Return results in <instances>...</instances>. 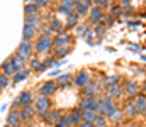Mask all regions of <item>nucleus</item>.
Masks as SVG:
<instances>
[{
  "label": "nucleus",
  "mask_w": 146,
  "mask_h": 127,
  "mask_svg": "<svg viewBox=\"0 0 146 127\" xmlns=\"http://www.w3.org/2000/svg\"><path fill=\"white\" fill-rule=\"evenodd\" d=\"M107 95H109L110 98H119V97L122 95V86H121V85H117V86H110Z\"/></svg>",
  "instance_id": "obj_20"
},
{
  "label": "nucleus",
  "mask_w": 146,
  "mask_h": 127,
  "mask_svg": "<svg viewBox=\"0 0 146 127\" xmlns=\"http://www.w3.org/2000/svg\"><path fill=\"white\" fill-rule=\"evenodd\" d=\"M7 122H9V127H17L19 122H21V114L19 112H10Z\"/></svg>",
  "instance_id": "obj_14"
},
{
  "label": "nucleus",
  "mask_w": 146,
  "mask_h": 127,
  "mask_svg": "<svg viewBox=\"0 0 146 127\" xmlns=\"http://www.w3.org/2000/svg\"><path fill=\"white\" fill-rule=\"evenodd\" d=\"M49 100L48 97H39L36 100V110L41 114V115H48V110H49Z\"/></svg>",
  "instance_id": "obj_2"
},
{
  "label": "nucleus",
  "mask_w": 146,
  "mask_h": 127,
  "mask_svg": "<svg viewBox=\"0 0 146 127\" xmlns=\"http://www.w3.org/2000/svg\"><path fill=\"white\" fill-rule=\"evenodd\" d=\"M87 29H88L87 26H78V27H76V34H80V36L85 34V36H87Z\"/></svg>",
  "instance_id": "obj_34"
},
{
  "label": "nucleus",
  "mask_w": 146,
  "mask_h": 127,
  "mask_svg": "<svg viewBox=\"0 0 146 127\" xmlns=\"http://www.w3.org/2000/svg\"><path fill=\"white\" fill-rule=\"evenodd\" d=\"M95 117H97L95 110H82V119H83V122L92 124V122L95 120Z\"/></svg>",
  "instance_id": "obj_15"
},
{
  "label": "nucleus",
  "mask_w": 146,
  "mask_h": 127,
  "mask_svg": "<svg viewBox=\"0 0 146 127\" xmlns=\"http://www.w3.org/2000/svg\"><path fill=\"white\" fill-rule=\"evenodd\" d=\"M73 9H75V2H72V0H66V2H63V5L60 7V12H61V14L70 15Z\"/></svg>",
  "instance_id": "obj_16"
},
{
  "label": "nucleus",
  "mask_w": 146,
  "mask_h": 127,
  "mask_svg": "<svg viewBox=\"0 0 146 127\" xmlns=\"http://www.w3.org/2000/svg\"><path fill=\"white\" fill-rule=\"evenodd\" d=\"M121 12H124L121 7H112V14H115V15H117V14H121Z\"/></svg>",
  "instance_id": "obj_39"
},
{
  "label": "nucleus",
  "mask_w": 146,
  "mask_h": 127,
  "mask_svg": "<svg viewBox=\"0 0 146 127\" xmlns=\"http://www.w3.org/2000/svg\"><path fill=\"white\" fill-rule=\"evenodd\" d=\"M97 91H99V85L95 83V82H88L83 86V93L87 97H97Z\"/></svg>",
  "instance_id": "obj_6"
},
{
  "label": "nucleus",
  "mask_w": 146,
  "mask_h": 127,
  "mask_svg": "<svg viewBox=\"0 0 146 127\" xmlns=\"http://www.w3.org/2000/svg\"><path fill=\"white\" fill-rule=\"evenodd\" d=\"M99 103H100V100L97 97H83L80 107H82V110H95Z\"/></svg>",
  "instance_id": "obj_1"
},
{
  "label": "nucleus",
  "mask_w": 146,
  "mask_h": 127,
  "mask_svg": "<svg viewBox=\"0 0 146 127\" xmlns=\"http://www.w3.org/2000/svg\"><path fill=\"white\" fill-rule=\"evenodd\" d=\"M122 117H124V110H119V109H117V110H115V114H114V115H112L110 119H112V120L115 122V126H117V124H121Z\"/></svg>",
  "instance_id": "obj_30"
},
{
  "label": "nucleus",
  "mask_w": 146,
  "mask_h": 127,
  "mask_svg": "<svg viewBox=\"0 0 146 127\" xmlns=\"http://www.w3.org/2000/svg\"><path fill=\"white\" fill-rule=\"evenodd\" d=\"M92 126L94 127H107V119L104 115H97L95 120L92 122Z\"/></svg>",
  "instance_id": "obj_24"
},
{
  "label": "nucleus",
  "mask_w": 146,
  "mask_h": 127,
  "mask_svg": "<svg viewBox=\"0 0 146 127\" xmlns=\"http://www.w3.org/2000/svg\"><path fill=\"white\" fill-rule=\"evenodd\" d=\"M83 122V119H82V110H75L72 112L70 115H68V124L70 126H80Z\"/></svg>",
  "instance_id": "obj_10"
},
{
  "label": "nucleus",
  "mask_w": 146,
  "mask_h": 127,
  "mask_svg": "<svg viewBox=\"0 0 146 127\" xmlns=\"http://www.w3.org/2000/svg\"><path fill=\"white\" fill-rule=\"evenodd\" d=\"M54 90H56V83H53V82H46V83L41 86V97H48V95H51Z\"/></svg>",
  "instance_id": "obj_13"
},
{
  "label": "nucleus",
  "mask_w": 146,
  "mask_h": 127,
  "mask_svg": "<svg viewBox=\"0 0 146 127\" xmlns=\"http://www.w3.org/2000/svg\"><path fill=\"white\" fill-rule=\"evenodd\" d=\"M126 127H138V126H134V124H129V126H126Z\"/></svg>",
  "instance_id": "obj_44"
},
{
  "label": "nucleus",
  "mask_w": 146,
  "mask_h": 127,
  "mask_svg": "<svg viewBox=\"0 0 146 127\" xmlns=\"http://www.w3.org/2000/svg\"><path fill=\"white\" fill-rule=\"evenodd\" d=\"M46 120H48V124H58L60 122V112L58 110H51L46 115Z\"/></svg>",
  "instance_id": "obj_18"
},
{
  "label": "nucleus",
  "mask_w": 146,
  "mask_h": 127,
  "mask_svg": "<svg viewBox=\"0 0 146 127\" xmlns=\"http://www.w3.org/2000/svg\"><path fill=\"white\" fill-rule=\"evenodd\" d=\"M114 127H126V126H122V124H117V126H114Z\"/></svg>",
  "instance_id": "obj_45"
},
{
  "label": "nucleus",
  "mask_w": 146,
  "mask_h": 127,
  "mask_svg": "<svg viewBox=\"0 0 146 127\" xmlns=\"http://www.w3.org/2000/svg\"><path fill=\"white\" fill-rule=\"evenodd\" d=\"M87 41H88V44H94V36L92 34H87Z\"/></svg>",
  "instance_id": "obj_41"
},
{
  "label": "nucleus",
  "mask_w": 146,
  "mask_h": 127,
  "mask_svg": "<svg viewBox=\"0 0 146 127\" xmlns=\"http://www.w3.org/2000/svg\"><path fill=\"white\" fill-rule=\"evenodd\" d=\"M33 115H34V110H33V107H24V109L21 110V117H22L24 120H29V119H33Z\"/></svg>",
  "instance_id": "obj_22"
},
{
  "label": "nucleus",
  "mask_w": 146,
  "mask_h": 127,
  "mask_svg": "<svg viewBox=\"0 0 146 127\" xmlns=\"http://www.w3.org/2000/svg\"><path fill=\"white\" fill-rule=\"evenodd\" d=\"M107 5V0H97V7L99 9H102V7H106Z\"/></svg>",
  "instance_id": "obj_38"
},
{
  "label": "nucleus",
  "mask_w": 146,
  "mask_h": 127,
  "mask_svg": "<svg viewBox=\"0 0 146 127\" xmlns=\"http://www.w3.org/2000/svg\"><path fill=\"white\" fill-rule=\"evenodd\" d=\"M51 46H53V41H51L49 38H44V36H42V38H41V39L37 41L36 49L39 51V53H44V51H48V49H49Z\"/></svg>",
  "instance_id": "obj_7"
},
{
  "label": "nucleus",
  "mask_w": 146,
  "mask_h": 127,
  "mask_svg": "<svg viewBox=\"0 0 146 127\" xmlns=\"http://www.w3.org/2000/svg\"><path fill=\"white\" fill-rule=\"evenodd\" d=\"M87 83H88V73H87V71H80V73L75 76V85L83 88Z\"/></svg>",
  "instance_id": "obj_12"
},
{
  "label": "nucleus",
  "mask_w": 146,
  "mask_h": 127,
  "mask_svg": "<svg viewBox=\"0 0 146 127\" xmlns=\"http://www.w3.org/2000/svg\"><path fill=\"white\" fill-rule=\"evenodd\" d=\"M46 3H48L46 0H36V5H37V7H44Z\"/></svg>",
  "instance_id": "obj_40"
},
{
  "label": "nucleus",
  "mask_w": 146,
  "mask_h": 127,
  "mask_svg": "<svg viewBox=\"0 0 146 127\" xmlns=\"http://www.w3.org/2000/svg\"><path fill=\"white\" fill-rule=\"evenodd\" d=\"M72 41V36L70 34H58L54 39H53V46H56V47H63V46H68V42Z\"/></svg>",
  "instance_id": "obj_3"
},
{
  "label": "nucleus",
  "mask_w": 146,
  "mask_h": 127,
  "mask_svg": "<svg viewBox=\"0 0 146 127\" xmlns=\"http://www.w3.org/2000/svg\"><path fill=\"white\" fill-rule=\"evenodd\" d=\"M70 51V46H63V47H56V53H54V59L56 58H63L66 53Z\"/></svg>",
  "instance_id": "obj_26"
},
{
  "label": "nucleus",
  "mask_w": 146,
  "mask_h": 127,
  "mask_svg": "<svg viewBox=\"0 0 146 127\" xmlns=\"http://www.w3.org/2000/svg\"><path fill=\"white\" fill-rule=\"evenodd\" d=\"M94 5H92V2H75V10H76V14L78 15H85L90 9H92Z\"/></svg>",
  "instance_id": "obj_4"
},
{
  "label": "nucleus",
  "mask_w": 146,
  "mask_h": 127,
  "mask_svg": "<svg viewBox=\"0 0 146 127\" xmlns=\"http://www.w3.org/2000/svg\"><path fill=\"white\" fill-rule=\"evenodd\" d=\"M102 19H104L102 9H99L97 5H94V7L90 9V22H92V24H97V22H100Z\"/></svg>",
  "instance_id": "obj_5"
},
{
  "label": "nucleus",
  "mask_w": 146,
  "mask_h": 127,
  "mask_svg": "<svg viewBox=\"0 0 146 127\" xmlns=\"http://www.w3.org/2000/svg\"><path fill=\"white\" fill-rule=\"evenodd\" d=\"M143 59H145V61H146V56H143Z\"/></svg>",
  "instance_id": "obj_46"
},
{
  "label": "nucleus",
  "mask_w": 146,
  "mask_h": 127,
  "mask_svg": "<svg viewBox=\"0 0 146 127\" xmlns=\"http://www.w3.org/2000/svg\"><path fill=\"white\" fill-rule=\"evenodd\" d=\"M68 126H70V124H68V115H66V117H61V119H60V122H58L56 127H68Z\"/></svg>",
  "instance_id": "obj_33"
},
{
  "label": "nucleus",
  "mask_w": 146,
  "mask_h": 127,
  "mask_svg": "<svg viewBox=\"0 0 146 127\" xmlns=\"http://www.w3.org/2000/svg\"><path fill=\"white\" fill-rule=\"evenodd\" d=\"M31 102H33V95H31V91H24V93H21V97H19V103L29 107Z\"/></svg>",
  "instance_id": "obj_17"
},
{
  "label": "nucleus",
  "mask_w": 146,
  "mask_h": 127,
  "mask_svg": "<svg viewBox=\"0 0 146 127\" xmlns=\"http://www.w3.org/2000/svg\"><path fill=\"white\" fill-rule=\"evenodd\" d=\"M10 61H12V64H14V66H15V68H17L19 71H21V68L24 66V59H22V58H21L19 54H17V56H14V58H12Z\"/></svg>",
  "instance_id": "obj_27"
},
{
  "label": "nucleus",
  "mask_w": 146,
  "mask_h": 127,
  "mask_svg": "<svg viewBox=\"0 0 146 127\" xmlns=\"http://www.w3.org/2000/svg\"><path fill=\"white\" fill-rule=\"evenodd\" d=\"M106 22H107V24H112V22H114V17H112V15H110V17H106Z\"/></svg>",
  "instance_id": "obj_43"
},
{
  "label": "nucleus",
  "mask_w": 146,
  "mask_h": 127,
  "mask_svg": "<svg viewBox=\"0 0 146 127\" xmlns=\"http://www.w3.org/2000/svg\"><path fill=\"white\" fill-rule=\"evenodd\" d=\"M78 14L76 12H72L70 15H68V19H66V29H72V27H75L76 26V22H78Z\"/></svg>",
  "instance_id": "obj_19"
},
{
  "label": "nucleus",
  "mask_w": 146,
  "mask_h": 127,
  "mask_svg": "<svg viewBox=\"0 0 146 127\" xmlns=\"http://www.w3.org/2000/svg\"><path fill=\"white\" fill-rule=\"evenodd\" d=\"M26 26H29V27L36 29L37 26H39V20H37V17H27V24H26Z\"/></svg>",
  "instance_id": "obj_32"
},
{
  "label": "nucleus",
  "mask_w": 146,
  "mask_h": 127,
  "mask_svg": "<svg viewBox=\"0 0 146 127\" xmlns=\"http://www.w3.org/2000/svg\"><path fill=\"white\" fill-rule=\"evenodd\" d=\"M51 31H54V32H58V34H63V26H61V22L54 19L53 24H51Z\"/></svg>",
  "instance_id": "obj_29"
},
{
  "label": "nucleus",
  "mask_w": 146,
  "mask_h": 127,
  "mask_svg": "<svg viewBox=\"0 0 146 127\" xmlns=\"http://www.w3.org/2000/svg\"><path fill=\"white\" fill-rule=\"evenodd\" d=\"M9 85V80H7V76H0V88H5Z\"/></svg>",
  "instance_id": "obj_36"
},
{
  "label": "nucleus",
  "mask_w": 146,
  "mask_h": 127,
  "mask_svg": "<svg viewBox=\"0 0 146 127\" xmlns=\"http://www.w3.org/2000/svg\"><path fill=\"white\" fill-rule=\"evenodd\" d=\"M31 51H33V47H31V42L24 41L22 44H21V47H19V56L22 58V59H26V58H29L31 56Z\"/></svg>",
  "instance_id": "obj_8"
},
{
  "label": "nucleus",
  "mask_w": 146,
  "mask_h": 127,
  "mask_svg": "<svg viewBox=\"0 0 146 127\" xmlns=\"http://www.w3.org/2000/svg\"><path fill=\"white\" fill-rule=\"evenodd\" d=\"M27 76H29V70H24V71H21V73H17V75L14 76V83H19V82L26 80Z\"/></svg>",
  "instance_id": "obj_28"
},
{
  "label": "nucleus",
  "mask_w": 146,
  "mask_h": 127,
  "mask_svg": "<svg viewBox=\"0 0 146 127\" xmlns=\"http://www.w3.org/2000/svg\"><path fill=\"white\" fill-rule=\"evenodd\" d=\"M31 68H34V70H39V68H41V63H39V61H37V59H33V61H31Z\"/></svg>",
  "instance_id": "obj_37"
},
{
  "label": "nucleus",
  "mask_w": 146,
  "mask_h": 127,
  "mask_svg": "<svg viewBox=\"0 0 146 127\" xmlns=\"http://www.w3.org/2000/svg\"><path fill=\"white\" fill-rule=\"evenodd\" d=\"M94 32H95L97 36H104V34H106V27H104V26H99V27H97Z\"/></svg>",
  "instance_id": "obj_35"
},
{
  "label": "nucleus",
  "mask_w": 146,
  "mask_h": 127,
  "mask_svg": "<svg viewBox=\"0 0 146 127\" xmlns=\"http://www.w3.org/2000/svg\"><path fill=\"white\" fill-rule=\"evenodd\" d=\"M78 127H94V126H92V124H88V122H82Z\"/></svg>",
  "instance_id": "obj_42"
},
{
  "label": "nucleus",
  "mask_w": 146,
  "mask_h": 127,
  "mask_svg": "<svg viewBox=\"0 0 146 127\" xmlns=\"http://www.w3.org/2000/svg\"><path fill=\"white\" fill-rule=\"evenodd\" d=\"M3 71H5V75H17L19 73V70L12 64V61H9V63L3 64Z\"/></svg>",
  "instance_id": "obj_21"
},
{
  "label": "nucleus",
  "mask_w": 146,
  "mask_h": 127,
  "mask_svg": "<svg viewBox=\"0 0 146 127\" xmlns=\"http://www.w3.org/2000/svg\"><path fill=\"white\" fill-rule=\"evenodd\" d=\"M124 90H126V93H127L129 97H136V95H139V83H136V82H127Z\"/></svg>",
  "instance_id": "obj_9"
},
{
  "label": "nucleus",
  "mask_w": 146,
  "mask_h": 127,
  "mask_svg": "<svg viewBox=\"0 0 146 127\" xmlns=\"http://www.w3.org/2000/svg\"><path fill=\"white\" fill-rule=\"evenodd\" d=\"M72 82V75H61L58 80H56V85H61V86H66V85Z\"/></svg>",
  "instance_id": "obj_25"
},
{
  "label": "nucleus",
  "mask_w": 146,
  "mask_h": 127,
  "mask_svg": "<svg viewBox=\"0 0 146 127\" xmlns=\"http://www.w3.org/2000/svg\"><path fill=\"white\" fill-rule=\"evenodd\" d=\"M37 10H39V7H37L36 3H29V5H26V14H27L29 17H36Z\"/></svg>",
  "instance_id": "obj_23"
},
{
  "label": "nucleus",
  "mask_w": 146,
  "mask_h": 127,
  "mask_svg": "<svg viewBox=\"0 0 146 127\" xmlns=\"http://www.w3.org/2000/svg\"><path fill=\"white\" fill-rule=\"evenodd\" d=\"M33 36H34V29H33V27H29V26H26V27H24V41L31 39Z\"/></svg>",
  "instance_id": "obj_31"
},
{
  "label": "nucleus",
  "mask_w": 146,
  "mask_h": 127,
  "mask_svg": "<svg viewBox=\"0 0 146 127\" xmlns=\"http://www.w3.org/2000/svg\"><path fill=\"white\" fill-rule=\"evenodd\" d=\"M124 114H126V115H129V117H134V115H138V114H139L138 105H136V100L127 102V105H126V109H124Z\"/></svg>",
  "instance_id": "obj_11"
}]
</instances>
